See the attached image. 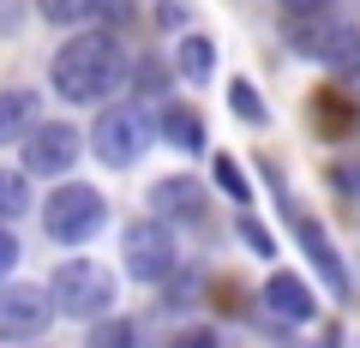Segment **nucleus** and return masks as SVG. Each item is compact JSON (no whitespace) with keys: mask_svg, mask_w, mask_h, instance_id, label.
Instances as JSON below:
<instances>
[{"mask_svg":"<svg viewBox=\"0 0 360 348\" xmlns=\"http://www.w3.org/2000/svg\"><path fill=\"white\" fill-rule=\"evenodd\" d=\"M49 78H54V91H60L66 103H108L115 84L127 78V54H120L115 37L84 30V37H66L60 49H54Z\"/></svg>","mask_w":360,"mask_h":348,"instance_id":"1","label":"nucleus"},{"mask_svg":"<svg viewBox=\"0 0 360 348\" xmlns=\"http://www.w3.org/2000/svg\"><path fill=\"white\" fill-rule=\"evenodd\" d=\"M108 222V198L84 181H60L49 198H42V228H49L54 246H84L96 240Z\"/></svg>","mask_w":360,"mask_h":348,"instance_id":"2","label":"nucleus"},{"mask_svg":"<svg viewBox=\"0 0 360 348\" xmlns=\"http://www.w3.org/2000/svg\"><path fill=\"white\" fill-rule=\"evenodd\" d=\"M49 300L66 318H103V312H115V271L96 258H66L49 276Z\"/></svg>","mask_w":360,"mask_h":348,"instance_id":"3","label":"nucleus"},{"mask_svg":"<svg viewBox=\"0 0 360 348\" xmlns=\"http://www.w3.org/2000/svg\"><path fill=\"white\" fill-rule=\"evenodd\" d=\"M150 138H156V127H150V115H144L139 103L103 108V115H96V127H90V150H96V162H108V168L139 162Z\"/></svg>","mask_w":360,"mask_h":348,"instance_id":"4","label":"nucleus"},{"mask_svg":"<svg viewBox=\"0 0 360 348\" xmlns=\"http://www.w3.org/2000/svg\"><path fill=\"white\" fill-rule=\"evenodd\" d=\"M120 264H127L139 283H168L174 264H180L174 228H168V222H127V228H120Z\"/></svg>","mask_w":360,"mask_h":348,"instance_id":"5","label":"nucleus"},{"mask_svg":"<svg viewBox=\"0 0 360 348\" xmlns=\"http://www.w3.org/2000/svg\"><path fill=\"white\" fill-rule=\"evenodd\" d=\"M54 324V300L37 283H0V342H37Z\"/></svg>","mask_w":360,"mask_h":348,"instance_id":"6","label":"nucleus"},{"mask_svg":"<svg viewBox=\"0 0 360 348\" xmlns=\"http://www.w3.org/2000/svg\"><path fill=\"white\" fill-rule=\"evenodd\" d=\"M78 150H84V138H78V127H66V120H42L37 132L25 138V174H42V181H66L78 162Z\"/></svg>","mask_w":360,"mask_h":348,"instance_id":"7","label":"nucleus"},{"mask_svg":"<svg viewBox=\"0 0 360 348\" xmlns=\"http://www.w3.org/2000/svg\"><path fill=\"white\" fill-rule=\"evenodd\" d=\"M354 37V25H348L342 13H307V18H288V49L295 54H307V60H324L330 66L336 54H342V42Z\"/></svg>","mask_w":360,"mask_h":348,"instance_id":"8","label":"nucleus"},{"mask_svg":"<svg viewBox=\"0 0 360 348\" xmlns=\"http://www.w3.org/2000/svg\"><path fill=\"white\" fill-rule=\"evenodd\" d=\"M295 240H300V252L312 258V271H319V283L330 288L336 300H348V295H354V283H348V264H342V252L330 246V234H324V222H319V217L295 210Z\"/></svg>","mask_w":360,"mask_h":348,"instance_id":"9","label":"nucleus"},{"mask_svg":"<svg viewBox=\"0 0 360 348\" xmlns=\"http://www.w3.org/2000/svg\"><path fill=\"white\" fill-rule=\"evenodd\" d=\"M205 205H210V193L193 181V174H162V181L150 186V210H156V222H205Z\"/></svg>","mask_w":360,"mask_h":348,"instance_id":"10","label":"nucleus"},{"mask_svg":"<svg viewBox=\"0 0 360 348\" xmlns=\"http://www.w3.org/2000/svg\"><path fill=\"white\" fill-rule=\"evenodd\" d=\"M264 307L276 312L283 324H312V318H319V307H312L307 283H300V276H288V271H276V276L264 283Z\"/></svg>","mask_w":360,"mask_h":348,"instance_id":"11","label":"nucleus"},{"mask_svg":"<svg viewBox=\"0 0 360 348\" xmlns=\"http://www.w3.org/2000/svg\"><path fill=\"white\" fill-rule=\"evenodd\" d=\"M37 127H42V115H37V91H25V84L0 91V144H18V138H30Z\"/></svg>","mask_w":360,"mask_h":348,"instance_id":"12","label":"nucleus"},{"mask_svg":"<svg viewBox=\"0 0 360 348\" xmlns=\"http://www.w3.org/2000/svg\"><path fill=\"white\" fill-rule=\"evenodd\" d=\"M174 72L186 78V84H210V72H217V42L198 37V30H186L174 49Z\"/></svg>","mask_w":360,"mask_h":348,"instance_id":"13","label":"nucleus"},{"mask_svg":"<svg viewBox=\"0 0 360 348\" xmlns=\"http://www.w3.org/2000/svg\"><path fill=\"white\" fill-rule=\"evenodd\" d=\"M162 138L180 144V150H205V120L186 103H162Z\"/></svg>","mask_w":360,"mask_h":348,"instance_id":"14","label":"nucleus"},{"mask_svg":"<svg viewBox=\"0 0 360 348\" xmlns=\"http://www.w3.org/2000/svg\"><path fill=\"white\" fill-rule=\"evenodd\" d=\"M84 348H139V324L132 318H96L90 324V336H84Z\"/></svg>","mask_w":360,"mask_h":348,"instance_id":"15","label":"nucleus"},{"mask_svg":"<svg viewBox=\"0 0 360 348\" xmlns=\"http://www.w3.org/2000/svg\"><path fill=\"white\" fill-rule=\"evenodd\" d=\"M25 210H30V174L0 168V222H18Z\"/></svg>","mask_w":360,"mask_h":348,"instance_id":"16","label":"nucleus"},{"mask_svg":"<svg viewBox=\"0 0 360 348\" xmlns=\"http://www.w3.org/2000/svg\"><path fill=\"white\" fill-rule=\"evenodd\" d=\"M229 108L246 120V127H270V108H264V96H258L252 84H246V78H234V84H229Z\"/></svg>","mask_w":360,"mask_h":348,"instance_id":"17","label":"nucleus"},{"mask_svg":"<svg viewBox=\"0 0 360 348\" xmlns=\"http://www.w3.org/2000/svg\"><path fill=\"white\" fill-rule=\"evenodd\" d=\"M37 13L49 25H84L90 13H103V0H37Z\"/></svg>","mask_w":360,"mask_h":348,"instance_id":"18","label":"nucleus"},{"mask_svg":"<svg viewBox=\"0 0 360 348\" xmlns=\"http://www.w3.org/2000/svg\"><path fill=\"white\" fill-rule=\"evenodd\" d=\"M319 120H324V138H336V132H348V127H354V108H342V96H336V91H324L319 96Z\"/></svg>","mask_w":360,"mask_h":348,"instance_id":"19","label":"nucleus"},{"mask_svg":"<svg viewBox=\"0 0 360 348\" xmlns=\"http://www.w3.org/2000/svg\"><path fill=\"white\" fill-rule=\"evenodd\" d=\"M210 168H217V186H222L229 198H246V193H252V186H246V174H240V162H234L229 150H217V156H210Z\"/></svg>","mask_w":360,"mask_h":348,"instance_id":"20","label":"nucleus"},{"mask_svg":"<svg viewBox=\"0 0 360 348\" xmlns=\"http://www.w3.org/2000/svg\"><path fill=\"white\" fill-rule=\"evenodd\" d=\"M240 240L252 246L258 258H270V228H264V222H258V217H240Z\"/></svg>","mask_w":360,"mask_h":348,"instance_id":"21","label":"nucleus"},{"mask_svg":"<svg viewBox=\"0 0 360 348\" xmlns=\"http://www.w3.org/2000/svg\"><path fill=\"white\" fill-rule=\"evenodd\" d=\"M330 66H336V72H342V78H360V30H354V37H348V42H342V54H336Z\"/></svg>","mask_w":360,"mask_h":348,"instance_id":"22","label":"nucleus"},{"mask_svg":"<svg viewBox=\"0 0 360 348\" xmlns=\"http://www.w3.org/2000/svg\"><path fill=\"white\" fill-rule=\"evenodd\" d=\"M168 348H217V330H210V324H193V330H180Z\"/></svg>","mask_w":360,"mask_h":348,"instance_id":"23","label":"nucleus"},{"mask_svg":"<svg viewBox=\"0 0 360 348\" xmlns=\"http://www.w3.org/2000/svg\"><path fill=\"white\" fill-rule=\"evenodd\" d=\"M6 271H18V234L13 228H0V276Z\"/></svg>","mask_w":360,"mask_h":348,"instance_id":"24","label":"nucleus"},{"mask_svg":"<svg viewBox=\"0 0 360 348\" xmlns=\"http://www.w3.org/2000/svg\"><path fill=\"white\" fill-rule=\"evenodd\" d=\"M162 84H168V78H162V66H156V60H144V66H139V91H144V96H156Z\"/></svg>","mask_w":360,"mask_h":348,"instance_id":"25","label":"nucleus"},{"mask_svg":"<svg viewBox=\"0 0 360 348\" xmlns=\"http://www.w3.org/2000/svg\"><path fill=\"white\" fill-rule=\"evenodd\" d=\"M288 6V18H307V13H330L336 0H283Z\"/></svg>","mask_w":360,"mask_h":348,"instance_id":"26","label":"nucleus"},{"mask_svg":"<svg viewBox=\"0 0 360 348\" xmlns=\"http://www.w3.org/2000/svg\"><path fill=\"white\" fill-rule=\"evenodd\" d=\"M324 348H336V342H324Z\"/></svg>","mask_w":360,"mask_h":348,"instance_id":"27","label":"nucleus"}]
</instances>
